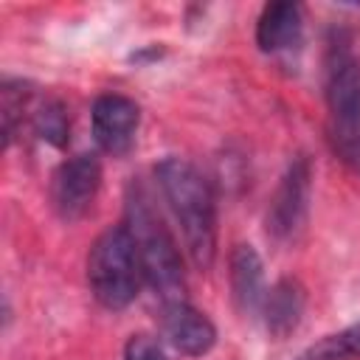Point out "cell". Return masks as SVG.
I'll list each match as a JSON object with an SVG mask.
<instances>
[{"instance_id": "6da1fadb", "label": "cell", "mask_w": 360, "mask_h": 360, "mask_svg": "<svg viewBox=\"0 0 360 360\" xmlns=\"http://www.w3.org/2000/svg\"><path fill=\"white\" fill-rule=\"evenodd\" d=\"M155 177L180 225L191 262L200 270H208L217 256V205L208 180L194 163L174 155L155 166Z\"/></svg>"}, {"instance_id": "7a4b0ae2", "label": "cell", "mask_w": 360, "mask_h": 360, "mask_svg": "<svg viewBox=\"0 0 360 360\" xmlns=\"http://www.w3.org/2000/svg\"><path fill=\"white\" fill-rule=\"evenodd\" d=\"M124 225L135 242L143 281L160 295V304L163 301H180L186 292L183 259H180L174 236L169 233L163 217L158 214L149 191L141 183H132L127 191Z\"/></svg>"}, {"instance_id": "3957f363", "label": "cell", "mask_w": 360, "mask_h": 360, "mask_svg": "<svg viewBox=\"0 0 360 360\" xmlns=\"http://www.w3.org/2000/svg\"><path fill=\"white\" fill-rule=\"evenodd\" d=\"M143 281L135 242L127 225H112L87 253V284L93 298L107 309H124L135 301Z\"/></svg>"}, {"instance_id": "277c9868", "label": "cell", "mask_w": 360, "mask_h": 360, "mask_svg": "<svg viewBox=\"0 0 360 360\" xmlns=\"http://www.w3.org/2000/svg\"><path fill=\"white\" fill-rule=\"evenodd\" d=\"M326 104L329 124L360 127V62L343 34H335L326 48Z\"/></svg>"}, {"instance_id": "5b68a950", "label": "cell", "mask_w": 360, "mask_h": 360, "mask_svg": "<svg viewBox=\"0 0 360 360\" xmlns=\"http://www.w3.org/2000/svg\"><path fill=\"white\" fill-rule=\"evenodd\" d=\"M101 186V163L96 155H76L56 166L51 174V205L65 219L73 222L84 217Z\"/></svg>"}, {"instance_id": "8992f818", "label": "cell", "mask_w": 360, "mask_h": 360, "mask_svg": "<svg viewBox=\"0 0 360 360\" xmlns=\"http://www.w3.org/2000/svg\"><path fill=\"white\" fill-rule=\"evenodd\" d=\"M309 180H312V169L307 158H295L281 183L276 186V194L270 200L267 208V233L276 242H290L298 236V231L307 222V211H309Z\"/></svg>"}, {"instance_id": "52a82bcc", "label": "cell", "mask_w": 360, "mask_h": 360, "mask_svg": "<svg viewBox=\"0 0 360 360\" xmlns=\"http://www.w3.org/2000/svg\"><path fill=\"white\" fill-rule=\"evenodd\" d=\"M90 121H93V138H96L98 149L118 158V155H127L135 143V132H138V124H141V110L127 96L104 93L93 101Z\"/></svg>"}, {"instance_id": "ba28073f", "label": "cell", "mask_w": 360, "mask_h": 360, "mask_svg": "<svg viewBox=\"0 0 360 360\" xmlns=\"http://www.w3.org/2000/svg\"><path fill=\"white\" fill-rule=\"evenodd\" d=\"M160 332L186 357H200L217 343V326L208 315L194 309L186 298L160 304Z\"/></svg>"}, {"instance_id": "9c48e42d", "label": "cell", "mask_w": 360, "mask_h": 360, "mask_svg": "<svg viewBox=\"0 0 360 360\" xmlns=\"http://www.w3.org/2000/svg\"><path fill=\"white\" fill-rule=\"evenodd\" d=\"M228 278H231V295L233 304L242 315H256L262 312L264 304V264L256 253L253 245H236L231 250V262H228Z\"/></svg>"}, {"instance_id": "30bf717a", "label": "cell", "mask_w": 360, "mask_h": 360, "mask_svg": "<svg viewBox=\"0 0 360 360\" xmlns=\"http://www.w3.org/2000/svg\"><path fill=\"white\" fill-rule=\"evenodd\" d=\"M304 307H307V290L298 278H278L267 295H264V304H262V315H264V326L273 338L284 340L287 335H292L301 323V315H304Z\"/></svg>"}, {"instance_id": "8fae6325", "label": "cell", "mask_w": 360, "mask_h": 360, "mask_svg": "<svg viewBox=\"0 0 360 360\" xmlns=\"http://www.w3.org/2000/svg\"><path fill=\"white\" fill-rule=\"evenodd\" d=\"M301 39V6L267 3L256 20V45L264 53L287 51Z\"/></svg>"}, {"instance_id": "7c38bea8", "label": "cell", "mask_w": 360, "mask_h": 360, "mask_svg": "<svg viewBox=\"0 0 360 360\" xmlns=\"http://www.w3.org/2000/svg\"><path fill=\"white\" fill-rule=\"evenodd\" d=\"M295 360H360V321L309 343Z\"/></svg>"}, {"instance_id": "4fadbf2b", "label": "cell", "mask_w": 360, "mask_h": 360, "mask_svg": "<svg viewBox=\"0 0 360 360\" xmlns=\"http://www.w3.org/2000/svg\"><path fill=\"white\" fill-rule=\"evenodd\" d=\"M3 143L8 146L11 138H14V129L22 118V110L31 98V90H28V82H20V79H6L3 82Z\"/></svg>"}, {"instance_id": "5bb4252c", "label": "cell", "mask_w": 360, "mask_h": 360, "mask_svg": "<svg viewBox=\"0 0 360 360\" xmlns=\"http://www.w3.org/2000/svg\"><path fill=\"white\" fill-rule=\"evenodd\" d=\"M34 129H37V135H39L42 141H48V143H53V146H65L70 127H68V112H65L62 101H56V98L45 101V104L34 112Z\"/></svg>"}, {"instance_id": "9a60e30c", "label": "cell", "mask_w": 360, "mask_h": 360, "mask_svg": "<svg viewBox=\"0 0 360 360\" xmlns=\"http://www.w3.org/2000/svg\"><path fill=\"white\" fill-rule=\"evenodd\" d=\"M326 141L335 158L360 174V127L352 124H326Z\"/></svg>"}, {"instance_id": "2e32d148", "label": "cell", "mask_w": 360, "mask_h": 360, "mask_svg": "<svg viewBox=\"0 0 360 360\" xmlns=\"http://www.w3.org/2000/svg\"><path fill=\"white\" fill-rule=\"evenodd\" d=\"M124 360H166V354L152 335H132L124 346Z\"/></svg>"}]
</instances>
